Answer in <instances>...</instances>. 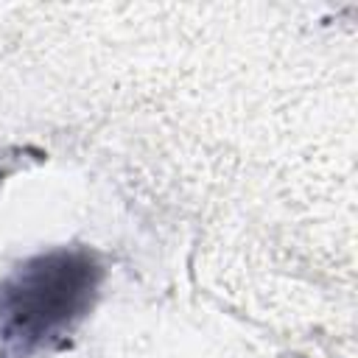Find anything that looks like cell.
Instances as JSON below:
<instances>
[{
    "instance_id": "1",
    "label": "cell",
    "mask_w": 358,
    "mask_h": 358,
    "mask_svg": "<svg viewBox=\"0 0 358 358\" xmlns=\"http://www.w3.org/2000/svg\"><path fill=\"white\" fill-rule=\"evenodd\" d=\"M101 268L84 249H53L0 280V358H20L70 330L90 308Z\"/></svg>"
}]
</instances>
